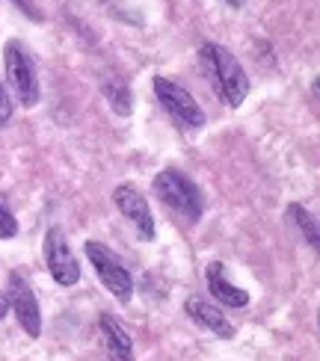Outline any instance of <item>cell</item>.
<instances>
[{"label":"cell","instance_id":"obj_2","mask_svg":"<svg viewBox=\"0 0 320 361\" xmlns=\"http://www.w3.org/2000/svg\"><path fill=\"white\" fill-rule=\"evenodd\" d=\"M151 187H155L158 199L170 210H175L181 219H187V222H199L202 219V214H205V195H202V190L196 187L184 172L163 169V172L155 175Z\"/></svg>","mask_w":320,"mask_h":361},{"label":"cell","instance_id":"obj_7","mask_svg":"<svg viewBox=\"0 0 320 361\" xmlns=\"http://www.w3.org/2000/svg\"><path fill=\"white\" fill-rule=\"evenodd\" d=\"M113 202L119 207V214L136 228V234H140L143 240H155V234H158L155 214H151V207H148L146 195L140 190H136L134 184H119L113 190Z\"/></svg>","mask_w":320,"mask_h":361},{"label":"cell","instance_id":"obj_18","mask_svg":"<svg viewBox=\"0 0 320 361\" xmlns=\"http://www.w3.org/2000/svg\"><path fill=\"white\" fill-rule=\"evenodd\" d=\"M225 4H228V6H232V9H240L243 4H247V0H225Z\"/></svg>","mask_w":320,"mask_h":361},{"label":"cell","instance_id":"obj_15","mask_svg":"<svg viewBox=\"0 0 320 361\" xmlns=\"http://www.w3.org/2000/svg\"><path fill=\"white\" fill-rule=\"evenodd\" d=\"M9 118H12V101H9V92H6L4 80H0V125H6Z\"/></svg>","mask_w":320,"mask_h":361},{"label":"cell","instance_id":"obj_12","mask_svg":"<svg viewBox=\"0 0 320 361\" xmlns=\"http://www.w3.org/2000/svg\"><path fill=\"white\" fill-rule=\"evenodd\" d=\"M104 89V98L110 101V107L119 113V116H131V89L122 78H107L101 83Z\"/></svg>","mask_w":320,"mask_h":361},{"label":"cell","instance_id":"obj_16","mask_svg":"<svg viewBox=\"0 0 320 361\" xmlns=\"http://www.w3.org/2000/svg\"><path fill=\"white\" fill-rule=\"evenodd\" d=\"M12 4L18 6V9H24V12H27V15H30V18H33V21H42V12H39L33 4H30V0H12Z\"/></svg>","mask_w":320,"mask_h":361},{"label":"cell","instance_id":"obj_10","mask_svg":"<svg viewBox=\"0 0 320 361\" xmlns=\"http://www.w3.org/2000/svg\"><path fill=\"white\" fill-rule=\"evenodd\" d=\"M205 281H208V290L217 302L228 305V308H247L249 305V293L240 290L237 284H232L225 279V264L223 261H211L205 269Z\"/></svg>","mask_w":320,"mask_h":361},{"label":"cell","instance_id":"obj_13","mask_svg":"<svg viewBox=\"0 0 320 361\" xmlns=\"http://www.w3.org/2000/svg\"><path fill=\"white\" fill-rule=\"evenodd\" d=\"M288 219H291L297 228H300V234L306 237V243L312 246V249H317V222H314V216L309 214L302 204H288Z\"/></svg>","mask_w":320,"mask_h":361},{"label":"cell","instance_id":"obj_17","mask_svg":"<svg viewBox=\"0 0 320 361\" xmlns=\"http://www.w3.org/2000/svg\"><path fill=\"white\" fill-rule=\"evenodd\" d=\"M6 314H9V302H6V296H4V293H0V320H4V317H6Z\"/></svg>","mask_w":320,"mask_h":361},{"label":"cell","instance_id":"obj_8","mask_svg":"<svg viewBox=\"0 0 320 361\" xmlns=\"http://www.w3.org/2000/svg\"><path fill=\"white\" fill-rule=\"evenodd\" d=\"M6 302L12 305V314L18 326L30 338H39L42 335V311H39V302L33 290H30L27 279H21V273H9V296Z\"/></svg>","mask_w":320,"mask_h":361},{"label":"cell","instance_id":"obj_11","mask_svg":"<svg viewBox=\"0 0 320 361\" xmlns=\"http://www.w3.org/2000/svg\"><path fill=\"white\" fill-rule=\"evenodd\" d=\"M101 329V338H104V347L110 353L113 361H134V341L128 338V332L122 329V323L110 314H101L98 320Z\"/></svg>","mask_w":320,"mask_h":361},{"label":"cell","instance_id":"obj_9","mask_svg":"<svg viewBox=\"0 0 320 361\" xmlns=\"http://www.w3.org/2000/svg\"><path fill=\"white\" fill-rule=\"evenodd\" d=\"M184 311H187V317L193 323H199L202 329H208L211 335H217V338H235V326L228 323V317L217 308V305H211L208 299L202 296H187V302H184Z\"/></svg>","mask_w":320,"mask_h":361},{"label":"cell","instance_id":"obj_6","mask_svg":"<svg viewBox=\"0 0 320 361\" xmlns=\"http://www.w3.org/2000/svg\"><path fill=\"white\" fill-rule=\"evenodd\" d=\"M45 261H48V269H51L57 284L74 288V284L81 281V264H78V258H74L63 228H57V225L48 228V234H45Z\"/></svg>","mask_w":320,"mask_h":361},{"label":"cell","instance_id":"obj_1","mask_svg":"<svg viewBox=\"0 0 320 361\" xmlns=\"http://www.w3.org/2000/svg\"><path fill=\"white\" fill-rule=\"evenodd\" d=\"M199 56L211 74L213 86H217V95L228 107H240L249 95V78L243 71V66L237 63V56L217 42H205L199 48Z\"/></svg>","mask_w":320,"mask_h":361},{"label":"cell","instance_id":"obj_5","mask_svg":"<svg viewBox=\"0 0 320 361\" xmlns=\"http://www.w3.org/2000/svg\"><path fill=\"white\" fill-rule=\"evenodd\" d=\"M151 86H155V95L163 104V110L170 113L181 128H202L205 125V110L184 86H178L170 78H155Z\"/></svg>","mask_w":320,"mask_h":361},{"label":"cell","instance_id":"obj_14","mask_svg":"<svg viewBox=\"0 0 320 361\" xmlns=\"http://www.w3.org/2000/svg\"><path fill=\"white\" fill-rule=\"evenodd\" d=\"M15 234H18V219H15V214L9 210L6 199L0 195V240H9Z\"/></svg>","mask_w":320,"mask_h":361},{"label":"cell","instance_id":"obj_4","mask_svg":"<svg viewBox=\"0 0 320 361\" xmlns=\"http://www.w3.org/2000/svg\"><path fill=\"white\" fill-rule=\"evenodd\" d=\"M83 249H86V258L93 261V267H95V273H98L104 288L110 290L119 302H131V296H134V276L125 269V264H122L104 243H98V240H86Z\"/></svg>","mask_w":320,"mask_h":361},{"label":"cell","instance_id":"obj_3","mask_svg":"<svg viewBox=\"0 0 320 361\" xmlns=\"http://www.w3.org/2000/svg\"><path fill=\"white\" fill-rule=\"evenodd\" d=\"M4 66H6V83L15 92V98H18L24 107H36L39 98H42V86L36 78L33 59H30V54L21 42L9 39L4 44Z\"/></svg>","mask_w":320,"mask_h":361}]
</instances>
